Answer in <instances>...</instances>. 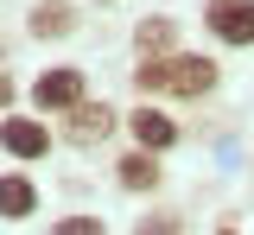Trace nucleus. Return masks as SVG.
Wrapping results in <instances>:
<instances>
[{
    "mask_svg": "<svg viewBox=\"0 0 254 235\" xmlns=\"http://www.w3.org/2000/svg\"><path fill=\"white\" fill-rule=\"evenodd\" d=\"M140 96H203L216 83V64L210 58H146L133 70Z\"/></svg>",
    "mask_w": 254,
    "mask_h": 235,
    "instance_id": "nucleus-1",
    "label": "nucleus"
},
{
    "mask_svg": "<svg viewBox=\"0 0 254 235\" xmlns=\"http://www.w3.org/2000/svg\"><path fill=\"white\" fill-rule=\"evenodd\" d=\"M203 19L222 45H254V0H210Z\"/></svg>",
    "mask_w": 254,
    "mask_h": 235,
    "instance_id": "nucleus-2",
    "label": "nucleus"
},
{
    "mask_svg": "<svg viewBox=\"0 0 254 235\" xmlns=\"http://www.w3.org/2000/svg\"><path fill=\"white\" fill-rule=\"evenodd\" d=\"M32 102L38 108H76L83 102V70H45L32 83Z\"/></svg>",
    "mask_w": 254,
    "mask_h": 235,
    "instance_id": "nucleus-3",
    "label": "nucleus"
},
{
    "mask_svg": "<svg viewBox=\"0 0 254 235\" xmlns=\"http://www.w3.org/2000/svg\"><path fill=\"white\" fill-rule=\"evenodd\" d=\"M0 146H6L13 159H38V153L51 146V127H45V121H26V115H13V121H0Z\"/></svg>",
    "mask_w": 254,
    "mask_h": 235,
    "instance_id": "nucleus-4",
    "label": "nucleus"
},
{
    "mask_svg": "<svg viewBox=\"0 0 254 235\" xmlns=\"http://www.w3.org/2000/svg\"><path fill=\"white\" fill-rule=\"evenodd\" d=\"M64 134H70V140H83V146H89V140H108V134H115V108H108V102H76Z\"/></svg>",
    "mask_w": 254,
    "mask_h": 235,
    "instance_id": "nucleus-5",
    "label": "nucleus"
},
{
    "mask_svg": "<svg viewBox=\"0 0 254 235\" xmlns=\"http://www.w3.org/2000/svg\"><path fill=\"white\" fill-rule=\"evenodd\" d=\"M127 127H133V140H140V153H165V146L178 140V127H172L159 108H133V115H127Z\"/></svg>",
    "mask_w": 254,
    "mask_h": 235,
    "instance_id": "nucleus-6",
    "label": "nucleus"
},
{
    "mask_svg": "<svg viewBox=\"0 0 254 235\" xmlns=\"http://www.w3.org/2000/svg\"><path fill=\"white\" fill-rule=\"evenodd\" d=\"M70 26H76V13H70L64 0H38V6H32V32L38 38H64Z\"/></svg>",
    "mask_w": 254,
    "mask_h": 235,
    "instance_id": "nucleus-7",
    "label": "nucleus"
},
{
    "mask_svg": "<svg viewBox=\"0 0 254 235\" xmlns=\"http://www.w3.org/2000/svg\"><path fill=\"white\" fill-rule=\"evenodd\" d=\"M121 184H127V191H153V184H159V159H153V153H127V159H121Z\"/></svg>",
    "mask_w": 254,
    "mask_h": 235,
    "instance_id": "nucleus-8",
    "label": "nucleus"
},
{
    "mask_svg": "<svg viewBox=\"0 0 254 235\" xmlns=\"http://www.w3.org/2000/svg\"><path fill=\"white\" fill-rule=\"evenodd\" d=\"M32 203H38V191L26 178H0V216H32Z\"/></svg>",
    "mask_w": 254,
    "mask_h": 235,
    "instance_id": "nucleus-9",
    "label": "nucleus"
},
{
    "mask_svg": "<svg viewBox=\"0 0 254 235\" xmlns=\"http://www.w3.org/2000/svg\"><path fill=\"white\" fill-rule=\"evenodd\" d=\"M140 51H146V58H153V51H165V45H172V19H140Z\"/></svg>",
    "mask_w": 254,
    "mask_h": 235,
    "instance_id": "nucleus-10",
    "label": "nucleus"
},
{
    "mask_svg": "<svg viewBox=\"0 0 254 235\" xmlns=\"http://www.w3.org/2000/svg\"><path fill=\"white\" fill-rule=\"evenodd\" d=\"M51 235H102V223H95V216H70V223H58Z\"/></svg>",
    "mask_w": 254,
    "mask_h": 235,
    "instance_id": "nucleus-11",
    "label": "nucleus"
},
{
    "mask_svg": "<svg viewBox=\"0 0 254 235\" xmlns=\"http://www.w3.org/2000/svg\"><path fill=\"white\" fill-rule=\"evenodd\" d=\"M140 235H178V216H146Z\"/></svg>",
    "mask_w": 254,
    "mask_h": 235,
    "instance_id": "nucleus-12",
    "label": "nucleus"
},
{
    "mask_svg": "<svg viewBox=\"0 0 254 235\" xmlns=\"http://www.w3.org/2000/svg\"><path fill=\"white\" fill-rule=\"evenodd\" d=\"M0 102H13V83H6V76H0Z\"/></svg>",
    "mask_w": 254,
    "mask_h": 235,
    "instance_id": "nucleus-13",
    "label": "nucleus"
},
{
    "mask_svg": "<svg viewBox=\"0 0 254 235\" xmlns=\"http://www.w3.org/2000/svg\"><path fill=\"white\" fill-rule=\"evenodd\" d=\"M222 235H242V229H222Z\"/></svg>",
    "mask_w": 254,
    "mask_h": 235,
    "instance_id": "nucleus-14",
    "label": "nucleus"
}]
</instances>
